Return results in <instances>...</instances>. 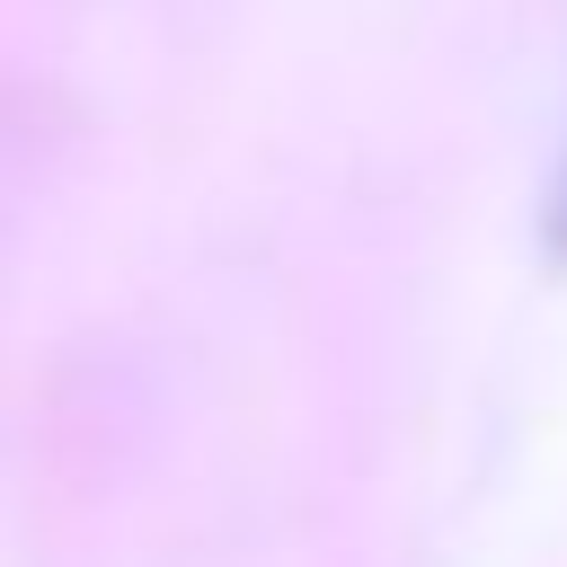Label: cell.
Segmentation results:
<instances>
[{
    "mask_svg": "<svg viewBox=\"0 0 567 567\" xmlns=\"http://www.w3.org/2000/svg\"><path fill=\"white\" fill-rule=\"evenodd\" d=\"M549 239H558V257H567V177H558V195H549Z\"/></svg>",
    "mask_w": 567,
    "mask_h": 567,
    "instance_id": "6da1fadb",
    "label": "cell"
}]
</instances>
